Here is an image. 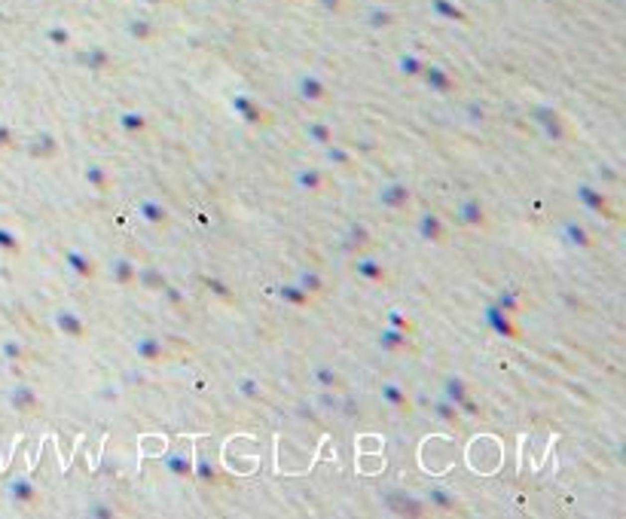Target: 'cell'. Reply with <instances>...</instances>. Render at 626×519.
Returning a JSON list of instances; mask_svg holds the SVG:
<instances>
[{"label":"cell","mask_w":626,"mask_h":519,"mask_svg":"<svg viewBox=\"0 0 626 519\" xmlns=\"http://www.w3.org/2000/svg\"><path fill=\"white\" fill-rule=\"evenodd\" d=\"M315 379H318L321 388H330L333 382H336V373H333L330 367H315Z\"/></svg>","instance_id":"6da1fadb"},{"label":"cell","mask_w":626,"mask_h":519,"mask_svg":"<svg viewBox=\"0 0 626 519\" xmlns=\"http://www.w3.org/2000/svg\"><path fill=\"white\" fill-rule=\"evenodd\" d=\"M382 394H385V397H388V400H394V403H403V397H400V394H397V391H394V388H391V385H382Z\"/></svg>","instance_id":"277c9868"},{"label":"cell","mask_w":626,"mask_h":519,"mask_svg":"<svg viewBox=\"0 0 626 519\" xmlns=\"http://www.w3.org/2000/svg\"><path fill=\"white\" fill-rule=\"evenodd\" d=\"M422 232H425L428 238H437V232H440L437 217H431V214H425V217H422Z\"/></svg>","instance_id":"7a4b0ae2"},{"label":"cell","mask_w":626,"mask_h":519,"mask_svg":"<svg viewBox=\"0 0 626 519\" xmlns=\"http://www.w3.org/2000/svg\"><path fill=\"white\" fill-rule=\"evenodd\" d=\"M299 281H303V290H321V278L318 275H303Z\"/></svg>","instance_id":"3957f363"}]
</instances>
